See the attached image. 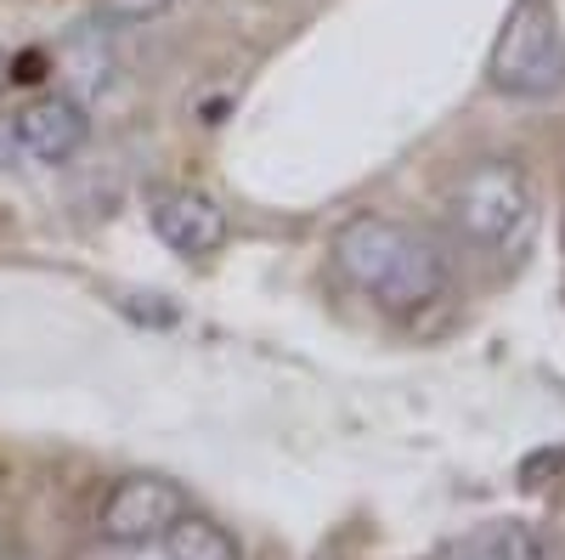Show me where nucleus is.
I'll list each match as a JSON object with an SVG mask.
<instances>
[{"label":"nucleus","instance_id":"obj_1","mask_svg":"<svg viewBox=\"0 0 565 560\" xmlns=\"http://www.w3.org/2000/svg\"><path fill=\"white\" fill-rule=\"evenodd\" d=\"M334 272L391 317H418L452 284L447 250L430 239V232H418L407 221H391V215L345 221L340 239H334Z\"/></svg>","mask_w":565,"mask_h":560},{"label":"nucleus","instance_id":"obj_2","mask_svg":"<svg viewBox=\"0 0 565 560\" xmlns=\"http://www.w3.org/2000/svg\"><path fill=\"white\" fill-rule=\"evenodd\" d=\"M447 226L469 250H487L498 261H521L537 244L543 204L532 176L514 159H481L447 187Z\"/></svg>","mask_w":565,"mask_h":560},{"label":"nucleus","instance_id":"obj_3","mask_svg":"<svg viewBox=\"0 0 565 560\" xmlns=\"http://www.w3.org/2000/svg\"><path fill=\"white\" fill-rule=\"evenodd\" d=\"M487 80L503 97H548L565 80V34H559V12L554 0H514L492 57H487Z\"/></svg>","mask_w":565,"mask_h":560},{"label":"nucleus","instance_id":"obj_4","mask_svg":"<svg viewBox=\"0 0 565 560\" xmlns=\"http://www.w3.org/2000/svg\"><path fill=\"white\" fill-rule=\"evenodd\" d=\"M181 509H186V498L170 476H125L108 487V498L97 509V527L108 543L141 549V543H159L175 527Z\"/></svg>","mask_w":565,"mask_h":560},{"label":"nucleus","instance_id":"obj_5","mask_svg":"<svg viewBox=\"0 0 565 560\" xmlns=\"http://www.w3.org/2000/svg\"><path fill=\"white\" fill-rule=\"evenodd\" d=\"M12 136L34 165H68L90 136V114H85L79 97H68V91H45V97L18 108Z\"/></svg>","mask_w":565,"mask_h":560},{"label":"nucleus","instance_id":"obj_6","mask_svg":"<svg viewBox=\"0 0 565 560\" xmlns=\"http://www.w3.org/2000/svg\"><path fill=\"white\" fill-rule=\"evenodd\" d=\"M148 215H153V232L186 261L199 255H215L226 244V210L199 193V187H159V193L148 199Z\"/></svg>","mask_w":565,"mask_h":560},{"label":"nucleus","instance_id":"obj_7","mask_svg":"<svg viewBox=\"0 0 565 560\" xmlns=\"http://www.w3.org/2000/svg\"><path fill=\"white\" fill-rule=\"evenodd\" d=\"M159 549H164V560H244L232 532L210 516H193V509H181L175 527L159 538Z\"/></svg>","mask_w":565,"mask_h":560},{"label":"nucleus","instance_id":"obj_8","mask_svg":"<svg viewBox=\"0 0 565 560\" xmlns=\"http://www.w3.org/2000/svg\"><path fill=\"white\" fill-rule=\"evenodd\" d=\"M63 68H68V97H90V91H103L108 74H114V57H108V45L97 29H79L68 45H63Z\"/></svg>","mask_w":565,"mask_h":560},{"label":"nucleus","instance_id":"obj_9","mask_svg":"<svg viewBox=\"0 0 565 560\" xmlns=\"http://www.w3.org/2000/svg\"><path fill=\"white\" fill-rule=\"evenodd\" d=\"M452 560H526V538L514 527H487V532L469 538Z\"/></svg>","mask_w":565,"mask_h":560},{"label":"nucleus","instance_id":"obj_10","mask_svg":"<svg viewBox=\"0 0 565 560\" xmlns=\"http://www.w3.org/2000/svg\"><path fill=\"white\" fill-rule=\"evenodd\" d=\"M175 7V0H103V18L108 23H153Z\"/></svg>","mask_w":565,"mask_h":560}]
</instances>
